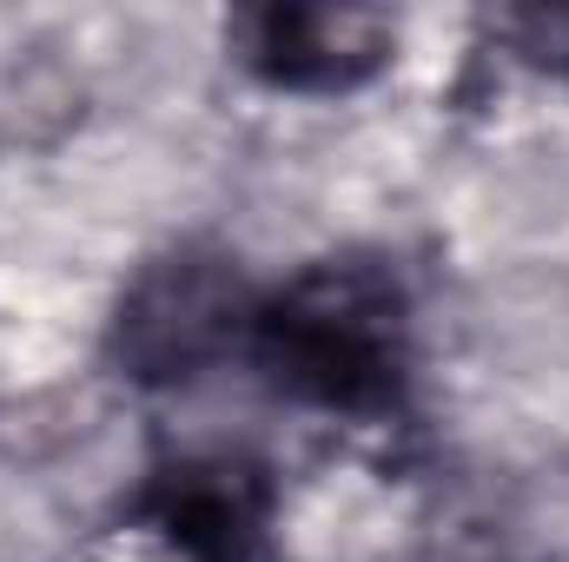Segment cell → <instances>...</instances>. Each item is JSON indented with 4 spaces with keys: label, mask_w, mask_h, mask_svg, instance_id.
Listing matches in <instances>:
<instances>
[{
    "label": "cell",
    "mask_w": 569,
    "mask_h": 562,
    "mask_svg": "<svg viewBox=\"0 0 569 562\" xmlns=\"http://www.w3.org/2000/svg\"><path fill=\"white\" fill-rule=\"evenodd\" d=\"M483 40L497 60H510L530 80L569 87V0H523V7H490Z\"/></svg>",
    "instance_id": "4"
},
{
    "label": "cell",
    "mask_w": 569,
    "mask_h": 562,
    "mask_svg": "<svg viewBox=\"0 0 569 562\" xmlns=\"http://www.w3.org/2000/svg\"><path fill=\"white\" fill-rule=\"evenodd\" d=\"M246 371L311 418L391 430L418 391V304L378 252H331L259 284Z\"/></svg>",
    "instance_id": "1"
},
{
    "label": "cell",
    "mask_w": 569,
    "mask_h": 562,
    "mask_svg": "<svg viewBox=\"0 0 569 562\" xmlns=\"http://www.w3.org/2000/svg\"><path fill=\"white\" fill-rule=\"evenodd\" d=\"M226 60L284 100H338L398 60V20L358 0H259L226 13Z\"/></svg>",
    "instance_id": "3"
},
{
    "label": "cell",
    "mask_w": 569,
    "mask_h": 562,
    "mask_svg": "<svg viewBox=\"0 0 569 562\" xmlns=\"http://www.w3.org/2000/svg\"><path fill=\"white\" fill-rule=\"evenodd\" d=\"M259 284L219 245H172L127 279L107 318V358L146 391L199 384L206 371L246 364Z\"/></svg>",
    "instance_id": "2"
}]
</instances>
